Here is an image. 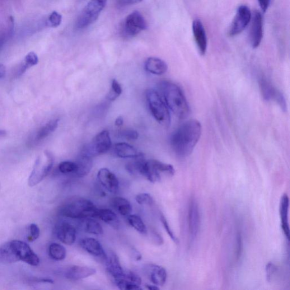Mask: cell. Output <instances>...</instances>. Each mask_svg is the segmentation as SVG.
<instances>
[{"label":"cell","mask_w":290,"mask_h":290,"mask_svg":"<svg viewBox=\"0 0 290 290\" xmlns=\"http://www.w3.org/2000/svg\"><path fill=\"white\" fill-rule=\"evenodd\" d=\"M59 122V119L52 120L41 127L36 133L35 136L36 141H41V140L47 137L49 135L53 133L56 128H58Z\"/></svg>","instance_id":"cell-28"},{"label":"cell","mask_w":290,"mask_h":290,"mask_svg":"<svg viewBox=\"0 0 290 290\" xmlns=\"http://www.w3.org/2000/svg\"><path fill=\"white\" fill-rule=\"evenodd\" d=\"M62 16L57 12L54 11L50 15L47 24L51 27H58L62 23Z\"/></svg>","instance_id":"cell-37"},{"label":"cell","mask_w":290,"mask_h":290,"mask_svg":"<svg viewBox=\"0 0 290 290\" xmlns=\"http://www.w3.org/2000/svg\"><path fill=\"white\" fill-rule=\"evenodd\" d=\"M39 62V59L37 55L34 52H30L28 54L23 60L22 63L19 65L17 73L18 75H22L27 70L35 66Z\"/></svg>","instance_id":"cell-29"},{"label":"cell","mask_w":290,"mask_h":290,"mask_svg":"<svg viewBox=\"0 0 290 290\" xmlns=\"http://www.w3.org/2000/svg\"><path fill=\"white\" fill-rule=\"evenodd\" d=\"M110 204L121 216H128L132 212V207L129 201L122 197H115L111 199Z\"/></svg>","instance_id":"cell-27"},{"label":"cell","mask_w":290,"mask_h":290,"mask_svg":"<svg viewBox=\"0 0 290 290\" xmlns=\"http://www.w3.org/2000/svg\"><path fill=\"white\" fill-rule=\"evenodd\" d=\"M145 69L149 73L160 76L167 71L168 66L162 59L152 57L147 60Z\"/></svg>","instance_id":"cell-26"},{"label":"cell","mask_w":290,"mask_h":290,"mask_svg":"<svg viewBox=\"0 0 290 290\" xmlns=\"http://www.w3.org/2000/svg\"><path fill=\"white\" fill-rule=\"evenodd\" d=\"M20 261L12 242L8 241L0 246V263L12 264Z\"/></svg>","instance_id":"cell-24"},{"label":"cell","mask_w":290,"mask_h":290,"mask_svg":"<svg viewBox=\"0 0 290 290\" xmlns=\"http://www.w3.org/2000/svg\"><path fill=\"white\" fill-rule=\"evenodd\" d=\"M192 31L199 52L201 55H204L207 52L208 39L203 23L199 19H196L193 22Z\"/></svg>","instance_id":"cell-17"},{"label":"cell","mask_w":290,"mask_h":290,"mask_svg":"<svg viewBox=\"0 0 290 290\" xmlns=\"http://www.w3.org/2000/svg\"><path fill=\"white\" fill-rule=\"evenodd\" d=\"M75 163L76 164V170L74 174L78 177H85L92 169V157L82 151Z\"/></svg>","instance_id":"cell-19"},{"label":"cell","mask_w":290,"mask_h":290,"mask_svg":"<svg viewBox=\"0 0 290 290\" xmlns=\"http://www.w3.org/2000/svg\"><path fill=\"white\" fill-rule=\"evenodd\" d=\"M54 159L50 152L45 151L37 158L29 179V185L34 186L49 174L54 166Z\"/></svg>","instance_id":"cell-5"},{"label":"cell","mask_w":290,"mask_h":290,"mask_svg":"<svg viewBox=\"0 0 290 290\" xmlns=\"http://www.w3.org/2000/svg\"><path fill=\"white\" fill-rule=\"evenodd\" d=\"M96 273L95 269L88 266L73 265L67 269L65 276L69 280H78L89 277Z\"/></svg>","instance_id":"cell-18"},{"label":"cell","mask_w":290,"mask_h":290,"mask_svg":"<svg viewBox=\"0 0 290 290\" xmlns=\"http://www.w3.org/2000/svg\"><path fill=\"white\" fill-rule=\"evenodd\" d=\"M49 255L51 258L55 261H62L67 256V251L65 248L58 243H54L49 249Z\"/></svg>","instance_id":"cell-30"},{"label":"cell","mask_w":290,"mask_h":290,"mask_svg":"<svg viewBox=\"0 0 290 290\" xmlns=\"http://www.w3.org/2000/svg\"><path fill=\"white\" fill-rule=\"evenodd\" d=\"M145 287H146V288L150 290H157V289H160V288H159L158 286H156V285L155 284H146L145 285Z\"/></svg>","instance_id":"cell-49"},{"label":"cell","mask_w":290,"mask_h":290,"mask_svg":"<svg viewBox=\"0 0 290 290\" xmlns=\"http://www.w3.org/2000/svg\"><path fill=\"white\" fill-rule=\"evenodd\" d=\"M136 202L141 205H152L154 204L152 196L147 193L139 194L135 197Z\"/></svg>","instance_id":"cell-38"},{"label":"cell","mask_w":290,"mask_h":290,"mask_svg":"<svg viewBox=\"0 0 290 290\" xmlns=\"http://www.w3.org/2000/svg\"><path fill=\"white\" fill-rule=\"evenodd\" d=\"M161 221L163 224V227L165 228L168 235L171 237V239L175 243H178L179 240L174 234V232L171 230V228L169 225V223H168L167 220L164 216L163 214H161L160 216Z\"/></svg>","instance_id":"cell-40"},{"label":"cell","mask_w":290,"mask_h":290,"mask_svg":"<svg viewBox=\"0 0 290 290\" xmlns=\"http://www.w3.org/2000/svg\"><path fill=\"white\" fill-rule=\"evenodd\" d=\"M160 89L168 109L177 118H185L189 114V107L180 87L171 82L163 81L160 84Z\"/></svg>","instance_id":"cell-2"},{"label":"cell","mask_w":290,"mask_h":290,"mask_svg":"<svg viewBox=\"0 0 290 290\" xmlns=\"http://www.w3.org/2000/svg\"><path fill=\"white\" fill-rule=\"evenodd\" d=\"M121 93H122V88L120 84L116 79H113L112 81L111 90L107 98L111 101H115L121 94Z\"/></svg>","instance_id":"cell-35"},{"label":"cell","mask_w":290,"mask_h":290,"mask_svg":"<svg viewBox=\"0 0 290 290\" xmlns=\"http://www.w3.org/2000/svg\"><path fill=\"white\" fill-rule=\"evenodd\" d=\"M59 170L64 174H74L76 170V164L75 162H63L59 165Z\"/></svg>","instance_id":"cell-36"},{"label":"cell","mask_w":290,"mask_h":290,"mask_svg":"<svg viewBox=\"0 0 290 290\" xmlns=\"http://www.w3.org/2000/svg\"><path fill=\"white\" fill-rule=\"evenodd\" d=\"M84 229L86 232L92 235H101L104 233V228L101 224L97 222L93 218H87L85 219L84 223Z\"/></svg>","instance_id":"cell-31"},{"label":"cell","mask_w":290,"mask_h":290,"mask_svg":"<svg viewBox=\"0 0 290 290\" xmlns=\"http://www.w3.org/2000/svg\"><path fill=\"white\" fill-rule=\"evenodd\" d=\"M124 123V119L122 116H119L115 120V125L116 127H120L122 126Z\"/></svg>","instance_id":"cell-47"},{"label":"cell","mask_w":290,"mask_h":290,"mask_svg":"<svg viewBox=\"0 0 290 290\" xmlns=\"http://www.w3.org/2000/svg\"><path fill=\"white\" fill-rule=\"evenodd\" d=\"M259 85L263 98L266 101H274L283 111H287L286 101L283 93L277 89L265 77L259 79Z\"/></svg>","instance_id":"cell-9"},{"label":"cell","mask_w":290,"mask_h":290,"mask_svg":"<svg viewBox=\"0 0 290 290\" xmlns=\"http://www.w3.org/2000/svg\"><path fill=\"white\" fill-rule=\"evenodd\" d=\"M243 249V243L242 236L241 233L238 232H237L236 236V247L235 252L236 258L237 260L240 259L242 255Z\"/></svg>","instance_id":"cell-43"},{"label":"cell","mask_w":290,"mask_h":290,"mask_svg":"<svg viewBox=\"0 0 290 290\" xmlns=\"http://www.w3.org/2000/svg\"><path fill=\"white\" fill-rule=\"evenodd\" d=\"M153 165L161 174L168 176H174L175 173V168L169 164L163 163L160 161L151 160Z\"/></svg>","instance_id":"cell-33"},{"label":"cell","mask_w":290,"mask_h":290,"mask_svg":"<svg viewBox=\"0 0 290 290\" xmlns=\"http://www.w3.org/2000/svg\"><path fill=\"white\" fill-rule=\"evenodd\" d=\"M289 199L286 194H284L280 200L279 213L281 226L285 236L289 240V227L288 223Z\"/></svg>","instance_id":"cell-22"},{"label":"cell","mask_w":290,"mask_h":290,"mask_svg":"<svg viewBox=\"0 0 290 290\" xmlns=\"http://www.w3.org/2000/svg\"><path fill=\"white\" fill-rule=\"evenodd\" d=\"M11 242L20 261L25 262L26 264L34 266L39 264V257L27 243L18 240H12Z\"/></svg>","instance_id":"cell-11"},{"label":"cell","mask_w":290,"mask_h":290,"mask_svg":"<svg viewBox=\"0 0 290 290\" xmlns=\"http://www.w3.org/2000/svg\"><path fill=\"white\" fill-rule=\"evenodd\" d=\"M147 28V23L143 16L139 12L135 11L126 18L121 29V34L125 37L129 38L136 36Z\"/></svg>","instance_id":"cell-7"},{"label":"cell","mask_w":290,"mask_h":290,"mask_svg":"<svg viewBox=\"0 0 290 290\" xmlns=\"http://www.w3.org/2000/svg\"><path fill=\"white\" fill-rule=\"evenodd\" d=\"M148 273L151 281L157 286H163L166 282L167 274L165 268L155 264L148 266Z\"/></svg>","instance_id":"cell-21"},{"label":"cell","mask_w":290,"mask_h":290,"mask_svg":"<svg viewBox=\"0 0 290 290\" xmlns=\"http://www.w3.org/2000/svg\"><path fill=\"white\" fill-rule=\"evenodd\" d=\"M40 233L38 226L35 223L31 224L29 226V235L27 237V240L29 242L35 241L39 237Z\"/></svg>","instance_id":"cell-39"},{"label":"cell","mask_w":290,"mask_h":290,"mask_svg":"<svg viewBox=\"0 0 290 290\" xmlns=\"http://www.w3.org/2000/svg\"><path fill=\"white\" fill-rule=\"evenodd\" d=\"M114 150L116 156L121 158L134 159L143 156L142 153L138 152L137 150L127 143L116 144Z\"/></svg>","instance_id":"cell-23"},{"label":"cell","mask_w":290,"mask_h":290,"mask_svg":"<svg viewBox=\"0 0 290 290\" xmlns=\"http://www.w3.org/2000/svg\"><path fill=\"white\" fill-rule=\"evenodd\" d=\"M128 222L131 226L141 234L144 235L147 234V226L139 216L130 214L128 216Z\"/></svg>","instance_id":"cell-32"},{"label":"cell","mask_w":290,"mask_h":290,"mask_svg":"<svg viewBox=\"0 0 290 290\" xmlns=\"http://www.w3.org/2000/svg\"><path fill=\"white\" fill-rule=\"evenodd\" d=\"M98 209L90 200L78 198L62 206L59 214L63 217L71 219L96 218Z\"/></svg>","instance_id":"cell-3"},{"label":"cell","mask_w":290,"mask_h":290,"mask_svg":"<svg viewBox=\"0 0 290 290\" xmlns=\"http://www.w3.org/2000/svg\"><path fill=\"white\" fill-rule=\"evenodd\" d=\"M56 234L58 239L64 245L71 246L76 241L77 231L72 224L63 222L56 227Z\"/></svg>","instance_id":"cell-14"},{"label":"cell","mask_w":290,"mask_h":290,"mask_svg":"<svg viewBox=\"0 0 290 290\" xmlns=\"http://www.w3.org/2000/svg\"><path fill=\"white\" fill-rule=\"evenodd\" d=\"M142 1V0H116V3L119 7H124L139 3Z\"/></svg>","instance_id":"cell-44"},{"label":"cell","mask_w":290,"mask_h":290,"mask_svg":"<svg viewBox=\"0 0 290 290\" xmlns=\"http://www.w3.org/2000/svg\"><path fill=\"white\" fill-rule=\"evenodd\" d=\"M153 241L156 245L161 246L163 244V239L161 235L158 232L153 231L152 232Z\"/></svg>","instance_id":"cell-45"},{"label":"cell","mask_w":290,"mask_h":290,"mask_svg":"<svg viewBox=\"0 0 290 290\" xmlns=\"http://www.w3.org/2000/svg\"><path fill=\"white\" fill-rule=\"evenodd\" d=\"M96 218L108 224L115 230H118L120 226V220L116 213L109 209H98Z\"/></svg>","instance_id":"cell-25"},{"label":"cell","mask_w":290,"mask_h":290,"mask_svg":"<svg viewBox=\"0 0 290 290\" xmlns=\"http://www.w3.org/2000/svg\"><path fill=\"white\" fill-rule=\"evenodd\" d=\"M111 139L109 131L104 130L98 134L92 141L82 151L91 157L102 155L110 151Z\"/></svg>","instance_id":"cell-8"},{"label":"cell","mask_w":290,"mask_h":290,"mask_svg":"<svg viewBox=\"0 0 290 290\" xmlns=\"http://www.w3.org/2000/svg\"><path fill=\"white\" fill-rule=\"evenodd\" d=\"M188 228L191 239L198 236L200 226V214L199 205L195 199H191L188 209Z\"/></svg>","instance_id":"cell-13"},{"label":"cell","mask_w":290,"mask_h":290,"mask_svg":"<svg viewBox=\"0 0 290 290\" xmlns=\"http://www.w3.org/2000/svg\"><path fill=\"white\" fill-rule=\"evenodd\" d=\"M121 137L128 140H135L138 138V133L137 131L132 129H127L121 131Z\"/></svg>","instance_id":"cell-41"},{"label":"cell","mask_w":290,"mask_h":290,"mask_svg":"<svg viewBox=\"0 0 290 290\" xmlns=\"http://www.w3.org/2000/svg\"><path fill=\"white\" fill-rule=\"evenodd\" d=\"M148 104L154 118L164 127H169L171 124V116L166 103L157 91L149 89L147 93Z\"/></svg>","instance_id":"cell-4"},{"label":"cell","mask_w":290,"mask_h":290,"mask_svg":"<svg viewBox=\"0 0 290 290\" xmlns=\"http://www.w3.org/2000/svg\"><path fill=\"white\" fill-rule=\"evenodd\" d=\"M277 268L273 263H269L266 266V276L269 282L273 279L274 275L277 273Z\"/></svg>","instance_id":"cell-42"},{"label":"cell","mask_w":290,"mask_h":290,"mask_svg":"<svg viewBox=\"0 0 290 290\" xmlns=\"http://www.w3.org/2000/svg\"><path fill=\"white\" fill-rule=\"evenodd\" d=\"M260 6L264 12L268 10L270 3V0H259Z\"/></svg>","instance_id":"cell-46"},{"label":"cell","mask_w":290,"mask_h":290,"mask_svg":"<svg viewBox=\"0 0 290 290\" xmlns=\"http://www.w3.org/2000/svg\"><path fill=\"white\" fill-rule=\"evenodd\" d=\"M202 133L199 121L190 120L182 124L171 135V146L177 156L185 158L190 155Z\"/></svg>","instance_id":"cell-1"},{"label":"cell","mask_w":290,"mask_h":290,"mask_svg":"<svg viewBox=\"0 0 290 290\" xmlns=\"http://www.w3.org/2000/svg\"><path fill=\"white\" fill-rule=\"evenodd\" d=\"M97 177L100 184L110 192L115 194L118 191L119 180L114 173L107 168H101L98 172Z\"/></svg>","instance_id":"cell-15"},{"label":"cell","mask_w":290,"mask_h":290,"mask_svg":"<svg viewBox=\"0 0 290 290\" xmlns=\"http://www.w3.org/2000/svg\"><path fill=\"white\" fill-rule=\"evenodd\" d=\"M106 261L107 271L114 279L123 277L125 271L121 265L119 257L114 252H110Z\"/></svg>","instance_id":"cell-20"},{"label":"cell","mask_w":290,"mask_h":290,"mask_svg":"<svg viewBox=\"0 0 290 290\" xmlns=\"http://www.w3.org/2000/svg\"><path fill=\"white\" fill-rule=\"evenodd\" d=\"M107 0H90L79 15L76 23L78 29H83L95 22L104 10Z\"/></svg>","instance_id":"cell-6"},{"label":"cell","mask_w":290,"mask_h":290,"mask_svg":"<svg viewBox=\"0 0 290 290\" xmlns=\"http://www.w3.org/2000/svg\"><path fill=\"white\" fill-rule=\"evenodd\" d=\"M6 68L3 64H0V78L4 77L6 76Z\"/></svg>","instance_id":"cell-48"},{"label":"cell","mask_w":290,"mask_h":290,"mask_svg":"<svg viewBox=\"0 0 290 290\" xmlns=\"http://www.w3.org/2000/svg\"><path fill=\"white\" fill-rule=\"evenodd\" d=\"M250 40L254 49L258 47L263 37V21L261 14L255 11L252 15Z\"/></svg>","instance_id":"cell-12"},{"label":"cell","mask_w":290,"mask_h":290,"mask_svg":"<svg viewBox=\"0 0 290 290\" xmlns=\"http://www.w3.org/2000/svg\"><path fill=\"white\" fill-rule=\"evenodd\" d=\"M82 249L93 256L106 261L107 255L100 242L93 237L83 238L79 243Z\"/></svg>","instance_id":"cell-16"},{"label":"cell","mask_w":290,"mask_h":290,"mask_svg":"<svg viewBox=\"0 0 290 290\" xmlns=\"http://www.w3.org/2000/svg\"><path fill=\"white\" fill-rule=\"evenodd\" d=\"M251 18L252 13L249 7L246 6L238 7L229 30V35L234 36L240 34L249 25Z\"/></svg>","instance_id":"cell-10"},{"label":"cell","mask_w":290,"mask_h":290,"mask_svg":"<svg viewBox=\"0 0 290 290\" xmlns=\"http://www.w3.org/2000/svg\"><path fill=\"white\" fill-rule=\"evenodd\" d=\"M116 286L121 290L142 289L141 286L129 282L122 278L114 279Z\"/></svg>","instance_id":"cell-34"}]
</instances>
